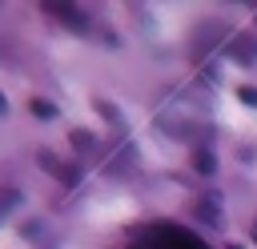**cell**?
<instances>
[{
    "instance_id": "obj_1",
    "label": "cell",
    "mask_w": 257,
    "mask_h": 249,
    "mask_svg": "<svg viewBox=\"0 0 257 249\" xmlns=\"http://www.w3.org/2000/svg\"><path fill=\"white\" fill-rule=\"evenodd\" d=\"M153 249H209V245L197 233H189V229H181L173 221H161L153 229Z\"/></svg>"
},
{
    "instance_id": "obj_2",
    "label": "cell",
    "mask_w": 257,
    "mask_h": 249,
    "mask_svg": "<svg viewBox=\"0 0 257 249\" xmlns=\"http://www.w3.org/2000/svg\"><path fill=\"white\" fill-rule=\"evenodd\" d=\"M40 165H48V173H52V177H60L64 185H76V181H80V173H76L72 165H60V161H56V157H52L48 149L40 153Z\"/></svg>"
},
{
    "instance_id": "obj_3",
    "label": "cell",
    "mask_w": 257,
    "mask_h": 249,
    "mask_svg": "<svg viewBox=\"0 0 257 249\" xmlns=\"http://www.w3.org/2000/svg\"><path fill=\"white\" fill-rule=\"evenodd\" d=\"M52 16H60L64 24H72V28H84V16L76 12V4H44Z\"/></svg>"
},
{
    "instance_id": "obj_4",
    "label": "cell",
    "mask_w": 257,
    "mask_h": 249,
    "mask_svg": "<svg viewBox=\"0 0 257 249\" xmlns=\"http://www.w3.org/2000/svg\"><path fill=\"white\" fill-rule=\"evenodd\" d=\"M229 52H233L241 64H253V60H257V40H253V36H241L237 44H229Z\"/></svg>"
},
{
    "instance_id": "obj_5",
    "label": "cell",
    "mask_w": 257,
    "mask_h": 249,
    "mask_svg": "<svg viewBox=\"0 0 257 249\" xmlns=\"http://www.w3.org/2000/svg\"><path fill=\"white\" fill-rule=\"evenodd\" d=\"M28 108H32V112H36L40 120H52V116H56V108H52V100H44V96H32V100H28Z\"/></svg>"
},
{
    "instance_id": "obj_6",
    "label": "cell",
    "mask_w": 257,
    "mask_h": 249,
    "mask_svg": "<svg viewBox=\"0 0 257 249\" xmlns=\"http://www.w3.org/2000/svg\"><path fill=\"white\" fill-rule=\"evenodd\" d=\"M193 165H197V173H213V169H217V161H213V153H205V149H201V153L193 157Z\"/></svg>"
},
{
    "instance_id": "obj_7",
    "label": "cell",
    "mask_w": 257,
    "mask_h": 249,
    "mask_svg": "<svg viewBox=\"0 0 257 249\" xmlns=\"http://www.w3.org/2000/svg\"><path fill=\"white\" fill-rule=\"evenodd\" d=\"M72 145H76V149H92V133L76 129V133H72Z\"/></svg>"
},
{
    "instance_id": "obj_8",
    "label": "cell",
    "mask_w": 257,
    "mask_h": 249,
    "mask_svg": "<svg viewBox=\"0 0 257 249\" xmlns=\"http://www.w3.org/2000/svg\"><path fill=\"white\" fill-rule=\"evenodd\" d=\"M237 96H241L245 104H257V88H253V84H241V88H237Z\"/></svg>"
},
{
    "instance_id": "obj_9",
    "label": "cell",
    "mask_w": 257,
    "mask_h": 249,
    "mask_svg": "<svg viewBox=\"0 0 257 249\" xmlns=\"http://www.w3.org/2000/svg\"><path fill=\"white\" fill-rule=\"evenodd\" d=\"M201 217H209V221H217V205H213V197H205V201H201Z\"/></svg>"
},
{
    "instance_id": "obj_10",
    "label": "cell",
    "mask_w": 257,
    "mask_h": 249,
    "mask_svg": "<svg viewBox=\"0 0 257 249\" xmlns=\"http://www.w3.org/2000/svg\"><path fill=\"white\" fill-rule=\"evenodd\" d=\"M12 205H16V193H12V189H8V193H0V217H4Z\"/></svg>"
},
{
    "instance_id": "obj_11",
    "label": "cell",
    "mask_w": 257,
    "mask_h": 249,
    "mask_svg": "<svg viewBox=\"0 0 257 249\" xmlns=\"http://www.w3.org/2000/svg\"><path fill=\"white\" fill-rule=\"evenodd\" d=\"M137 249H153V245H137Z\"/></svg>"
},
{
    "instance_id": "obj_12",
    "label": "cell",
    "mask_w": 257,
    "mask_h": 249,
    "mask_svg": "<svg viewBox=\"0 0 257 249\" xmlns=\"http://www.w3.org/2000/svg\"><path fill=\"white\" fill-rule=\"evenodd\" d=\"M0 112H4V96H0Z\"/></svg>"
},
{
    "instance_id": "obj_13",
    "label": "cell",
    "mask_w": 257,
    "mask_h": 249,
    "mask_svg": "<svg viewBox=\"0 0 257 249\" xmlns=\"http://www.w3.org/2000/svg\"><path fill=\"white\" fill-rule=\"evenodd\" d=\"M253 237H257V225H253Z\"/></svg>"
}]
</instances>
